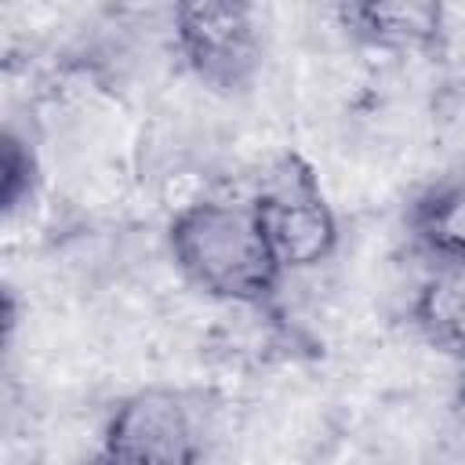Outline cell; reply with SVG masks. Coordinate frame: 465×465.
Segmentation results:
<instances>
[{"mask_svg": "<svg viewBox=\"0 0 465 465\" xmlns=\"http://www.w3.org/2000/svg\"><path fill=\"white\" fill-rule=\"evenodd\" d=\"M167 251L178 272L211 298L258 309L283 280L251 200L200 196L174 211Z\"/></svg>", "mask_w": 465, "mask_h": 465, "instance_id": "obj_1", "label": "cell"}, {"mask_svg": "<svg viewBox=\"0 0 465 465\" xmlns=\"http://www.w3.org/2000/svg\"><path fill=\"white\" fill-rule=\"evenodd\" d=\"M0 200H4V211H18L33 189H36V178H40V167H36V153L25 138H18L11 127L4 131V160H0Z\"/></svg>", "mask_w": 465, "mask_h": 465, "instance_id": "obj_8", "label": "cell"}, {"mask_svg": "<svg viewBox=\"0 0 465 465\" xmlns=\"http://www.w3.org/2000/svg\"><path fill=\"white\" fill-rule=\"evenodd\" d=\"M334 22L356 44L378 47L389 54H432V51H443L450 36V11L429 0L338 4Z\"/></svg>", "mask_w": 465, "mask_h": 465, "instance_id": "obj_5", "label": "cell"}, {"mask_svg": "<svg viewBox=\"0 0 465 465\" xmlns=\"http://www.w3.org/2000/svg\"><path fill=\"white\" fill-rule=\"evenodd\" d=\"M73 465H120V461H116L113 454H105V450L98 447L94 454H87V458H80V461H73Z\"/></svg>", "mask_w": 465, "mask_h": 465, "instance_id": "obj_9", "label": "cell"}, {"mask_svg": "<svg viewBox=\"0 0 465 465\" xmlns=\"http://www.w3.org/2000/svg\"><path fill=\"white\" fill-rule=\"evenodd\" d=\"M102 450L120 465H200L203 443L189 403L171 389H142L124 396L105 429Z\"/></svg>", "mask_w": 465, "mask_h": 465, "instance_id": "obj_4", "label": "cell"}, {"mask_svg": "<svg viewBox=\"0 0 465 465\" xmlns=\"http://www.w3.org/2000/svg\"><path fill=\"white\" fill-rule=\"evenodd\" d=\"M251 207L283 276L309 272L334 254L338 214L320 185V174L298 153H283L265 167Z\"/></svg>", "mask_w": 465, "mask_h": 465, "instance_id": "obj_2", "label": "cell"}, {"mask_svg": "<svg viewBox=\"0 0 465 465\" xmlns=\"http://www.w3.org/2000/svg\"><path fill=\"white\" fill-rule=\"evenodd\" d=\"M174 51L211 91H243L262 65V25L251 4L196 0L171 7Z\"/></svg>", "mask_w": 465, "mask_h": 465, "instance_id": "obj_3", "label": "cell"}, {"mask_svg": "<svg viewBox=\"0 0 465 465\" xmlns=\"http://www.w3.org/2000/svg\"><path fill=\"white\" fill-rule=\"evenodd\" d=\"M411 225L440 265H465V171L425 189L414 203Z\"/></svg>", "mask_w": 465, "mask_h": 465, "instance_id": "obj_7", "label": "cell"}, {"mask_svg": "<svg viewBox=\"0 0 465 465\" xmlns=\"http://www.w3.org/2000/svg\"><path fill=\"white\" fill-rule=\"evenodd\" d=\"M414 323L458 363H465V265H440L414 294Z\"/></svg>", "mask_w": 465, "mask_h": 465, "instance_id": "obj_6", "label": "cell"}]
</instances>
